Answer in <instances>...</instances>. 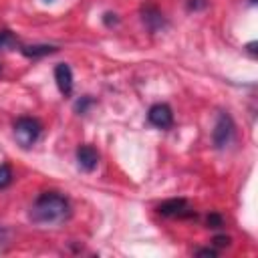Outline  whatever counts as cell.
Masks as SVG:
<instances>
[{"instance_id":"6da1fadb","label":"cell","mask_w":258,"mask_h":258,"mask_svg":"<svg viewBox=\"0 0 258 258\" xmlns=\"http://www.w3.org/2000/svg\"><path fill=\"white\" fill-rule=\"evenodd\" d=\"M69 216H71V204L64 196H60L56 191L40 194L30 208V220L34 224H42V226L62 224L64 220H69Z\"/></svg>"},{"instance_id":"7a4b0ae2","label":"cell","mask_w":258,"mask_h":258,"mask_svg":"<svg viewBox=\"0 0 258 258\" xmlns=\"http://www.w3.org/2000/svg\"><path fill=\"white\" fill-rule=\"evenodd\" d=\"M40 131H42V125L32 117H18L14 121V137L18 141V145L24 149L32 147L38 141Z\"/></svg>"},{"instance_id":"3957f363","label":"cell","mask_w":258,"mask_h":258,"mask_svg":"<svg viewBox=\"0 0 258 258\" xmlns=\"http://www.w3.org/2000/svg\"><path fill=\"white\" fill-rule=\"evenodd\" d=\"M234 121L228 113H220L218 115V121H216V127H214V143L218 149H224L226 145L232 143L234 139Z\"/></svg>"},{"instance_id":"277c9868","label":"cell","mask_w":258,"mask_h":258,"mask_svg":"<svg viewBox=\"0 0 258 258\" xmlns=\"http://www.w3.org/2000/svg\"><path fill=\"white\" fill-rule=\"evenodd\" d=\"M157 212L161 216H169V218H187V216H194L191 206L183 198H171V200L161 202L157 206Z\"/></svg>"},{"instance_id":"5b68a950","label":"cell","mask_w":258,"mask_h":258,"mask_svg":"<svg viewBox=\"0 0 258 258\" xmlns=\"http://www.w3.org/2000/svg\"><path fill=\"white\" fill-rule=\"evenodd\" d=\"M147 119H149V123H151L153 127H157V129H169V127L173 125V113H171L169 105H165V103H155V105L149 109Z\"/></svg>"},{"instance_id":"8992f818","label":"cell","mask_w":258,"mask_h":258,"mask_svg":"<svg viewBox=\"0 0 258 258\" xmlns=\"http://www.w3.org/2000/svg\"><path fill=\"white\" fill-rule=\"evenodd\" d=\"M141 20L149 28V32H157L159 28L165 26V18H163L161 10L157 6H153V4H145L141 8Z\"/></svg>"},{"instance_id":"52a82bcc","label":"cell","mask_w":258,"mask_h":258,"mask_svg":"<svg viewBox=\"0 0 258 258\" xmlns=\"http://www.w3.org/2000/svg\"><path fill=\"white\" fill-rule=\"evenodd\" d=\"M54 81H56V87L62 95H71L73 93V71L69 64L60 62L54 67Z\"/></svg>"},{"instance_id":"ba28073f","label":"cell","mask_w":258,"mask_h":258,"mask_svg":"<svg viewBox=\"0 0 258 258\" xmlns=\"http://www.w3.org/2000/svg\"><path fill=\"white\" fill-rule=\"evenodd\" d=\"M77 161H79V167L85 169V171H93L99 163V153L95 147L91 145H81L77 149Z\"/></svg>"},{"instance_id":"9c48e42d","label":"cell","mask_w":258,"mask_h":258,"mask_svg":"<svg viewBox=\"0 0 258 258\" xmlns=\"http://www.w3.org/2000/svg\"><path fill=\"white\" fill-rule=\"evenodd\" d=\"M56 52V46L52 44H30V46H22V54L28 58H38V56H46Z\"/></svg>"},{"instance_id":"30bf717a","label":"cell","mask_w":258,"mask_h":258,"mask_svg":"<svg viewBox=\"0 0 258 258\" xmlns=\"http://www.w3.org/2000/svg\"><path fill=\"white\" fill-rule=\"evenodd\" d=\"M18 46V38L12 34V30H0V50H12Z\"/></svg>"},{"instance_id":"8fae6325","label":"cell","mask_w":258,"mask_h":258,"mask_svg":"<svg viewBox=\"0 0 258 258\" xmlns=\"http://www.w3.org/2000/svg\"><path fill=\"white\" fill-rule=\"evenodd\" d=\"M93 103H95V101H93L91 97H81V99L75 103V111L83 115V113H87V111H89V107H91Z\"/></svg>"},{"instance_id":"7c38bea8","label":"cell","mask_w":258,"mask_h":258,"mask_svg":"<svg viewBox=\"0 0 258 258\" xmlns=\"http://www.w3.org/2000/svg\"><path fill=\"white\" fill-rule=\"evenodd\" d=\"M12 181V169L8 165H0V189Z\"/></svg>"},{"instance_id":"4fadbf2b","label":"cell","mask_w":258,"mask_h":258,"mask_svg":"<svg viewBox=\"0 0 258 258\" xmlns=\"http://www.w3.org/2000/svg\"><path fill=\"white\" fill-rule=\"evenodd\" d=\"M208 226L210 228H222L224 226V218L220 214H210L208 216Z\"/></svg>"},{"instance_id":"5bb4252c","label":"cell","mask_w":258,"mask_h":258,"mask_svg":"<svg viewBox=\"0 0 258 258\" xmlns=\"http://www.w3.org/2000/svg\"><path fill=\"white\" fill-rule=\"evenodd\" d=\"M206 6H208V0H187L189 10H204Z\"/></svg>"},{"instance_id":"9a60e30c","label":"cell","mask_w":258,"mask_h":258,"mask_svg":"<svg viewBox=\"0 0 258 258\" xmlns=\"http://www.w3.org/2000/svg\"><path fill=\"white\" fill-rule=\"evenodd\" d=\"M103 22H105L107 26H115V24L119 22V18H117V14H113V12H107V14L103 16Z\"/></svg>"},{"instance_id":"2e32d148","label":"cell","mask_w":258,"mask_h":258,"mask_svg":"<svg viewBox=\"0 0 258 258\" xmlns=\"http://www.w3.org/2000/svg\"><path fill=\"white\" fill-rule=\"evenodd\" d=\"M212 242H214V246L224 248V246H228V244H230V238H228V236H216Z\"/></svg>"},{"instance_id":"e0dca14e","label":"cell","mask_w":258,"mask_h":258,"mask_svg":"<svg viewBox=\"0 0 258 258\" xmlns=\"http://www.w3.org/2000/svg\"><path fill=\"white\" fill-rule=\"evenodd\" d=\"M196 254H200V256H216V250H210V248H200V250H196Z\"/></svg>"},{"instance_id":"ac0fdd59","label":"cell","mask_w":258,"mask_h":258,"mask_svg":"<svg viewBox=\"0 0 258 258\" xmlns=\"http://www.w3.org/2000/svg\"><path fill=\"white\" fill-rule=\"evenodd\" d=\"M248 50H250L252 54H256V42H250V44H248Z\"/></svg>"},{"instance_id":"d6986e66","label":"cell","mask_w":258,"mask_h":258,"mask_svg":"<svg viewBox=\"0 0 258 258\" xmlns=\"http://www.w3.org/2000/svg\"><path fill=\"white\" fill-rule=\"evenodd\" d=\"M2 242H6V232L0 228V246H2Z\"/></svg>"},{"instance_id":"ffe728a7","label":"cell","mask_w":258,"mask_h":258,"mask_svg":"<svg viewBox=\"0 0 258 258\" xmlns=\"http://www.w3.org/2000/svg\"><path fill=\"white\" fill-rule=\"evenodd\" d=\"M44 2H52V0H44Z\"/></svg>"}]
</instances>
